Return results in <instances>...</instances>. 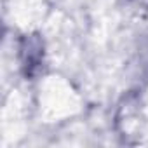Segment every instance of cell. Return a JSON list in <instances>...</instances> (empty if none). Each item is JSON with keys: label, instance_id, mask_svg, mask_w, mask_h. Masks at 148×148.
<instances>
[{"label": "cell", "instance_id": "obj_1", "mask_svg": "<svg viewBox=\"0 0 148 148\" xmlns=\"http://www.w3.org/2000/svg\"><path fill=\"white\" fill-rule=\"evenodd\" d=\"M21 56H23L25 66H28L30 70L40 64L42 56H44V44H42V40H40L38 35H30V37L23 38Z\"/></svg>", "mask_w": 148, "mask_h": 148}]
</instances>
